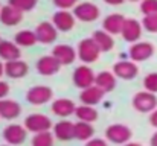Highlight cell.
I'll use <instances>...</instances> for the list:
<instances>
[{"label": "cell", "instance_id": "1", "mask_svg": "<svg viewBox=\"0 0 157 146\" xmlns=\"http://www.w3.org/2000/svg\"><path fill=\"white\" fill-rule=\"evenodd\" d=\"M76 53H78V58L84 64H92V62L98 61V58L101 55V49L98 47L95 40L90 37V38H84L78 43Z\"/></svg>", "mask_w": 157, "mask_h": 146}, {"label": "cell", "instance_id": "2", "mask_svg": "<svg viewBox=\"0 0 157 146\" xmlns=\"http://www.w3.org/2000/svg\"><path fill=\"white\" fill-rule=\"evenodd\" d=\"M95 79H96V75H95V72L87 64L78 66L73 70V75H72L73 85L76 88H81V90H86V88L93 87L95 85Z\"/></svg>", "mask_w": 157, "mask_h": 146}, {"label": "cell", "instance_id": "3", "mask_svg": "<svg viewBox=\"0 0 157 146\" xmlns=\"http://www.w3.org/2000/svg\"><path fill=\"white\" fill-rule=\"evenodd\" d=\"M25 128L29 131V133H34V134H40V133H46V131H51L52 128V120L49 116L46 114H40V113H34V114H29L26 119H25Z\"/></svg>", "mask_w": 157, "mask_h": 146}, {"label": "cell", "instance_id": "4", "mask_svg": "<svg viewBox=\"0 0 157 146\" xmlns=\"http://www.w3.org/2000/svg\"><path fill=\"white\" fill-rule=\"evenodd\" d=\"M131 105L136 111L139 113H153L154 110H157V97L154 93H150L147 90L144 92H137L133 100H131Z\"/></svg>", "mask_w": 157, "mask_h": 146}, {"label": "cell", "instance_id": "5", "mask_svg": "<svg viewBox=\"0 0 157 146\" xmlns=\"http://www.w3.org/2000/svg\"><path fill=\"white\" fill-rule=\"evenodd\" d=\"M131 136H133L131 129L127 125H122V123H113V125L107 126V129H105V139L110 143H114V145L128 143Z\"/></svg>", "mask_w": 157, "mask_h": 146}, {"label": "cell", "instance_id": "6", "mask_svg": "<svg viewBox=\"0 0 157 146\" xmlns=\"http://www.w3.org/2000/svg\"><path fill=\"white\" fill-rule=\"evenodd\" d=\"M3 140L11 146H18L23 145L28 136V129L25 128V125L20 123H9L8 126L3 128Z\"/></svg>", "mask_w": 157, "mask_h": 146}, {"label": "cell", "instance_id": "7", "mask_svg": "<svg viewBox=\"0 0 157 146\" xmlns=\"http://www.w3.org/2000/svg\"><path fill=\"white\" fill-rule=\"evenodd\" d=\"M53 97V92L48 85H34L26 92V100L31 105H44Z\"/></svg>", "mask_w": 157, "mask_h": 146}, {"label": "cell", "instance_id": "8", "mask_svg": "<svg viewBox=\"0 0 157 146\" xmlns=\"http://www.w3.org/2000/svg\"><path fill=\"white\" fill-rule=\"evenodd\" d=\"M99 12H101L99 8L95 3H92V2H82V3H78L73 8V15L79 21H86V23H90V21L98 20Z\"/></svg>", "mask_w": 157, "mask_h": 146}, {"label": "cell", "instance_id": "9", "mask_svg": "<svg viewBox=\"0 0 157 146\" xmlns=\"http://www.w3.org/2000/svg\"><path fill=\"white\" fill-rule=\"evenodd\" d=\"M153 55H154V44L150 41H137V43L131 44V47L128 50V56L134 62L147 61Z\"/></svg>", "mask_w": 157, "mask_h": 146}, {"label": "cell", "instance_id": "10", "mask_svg": "<svg viewBox=\"0 0 157 146\" xmlns=\"http://www.w3.org/2000/svg\"><path fill=\"white\" fill-rule=\"evenodd\" d=\"M113 73L116 78L124 81H131L139 75V67L134 61H117L113 66Z\"/></svg>", "mask_w": 157, "mask_h": 146}, {"label": "cell", "instance_id": "11", "mask_svg": "<svg viewBox=\"0 0 157 146\" xmlns=\"http://www.w3.org/2000/svg\"><path fill=\"white\" fill-rule=\"evenodd\" d=\"M35 69L43 76H52V75H56L59 72L61 64L53 55H44V56L38 58V61L35 64Z\"/></svg>", "mask_w": 157, "mask_h": 146}, {"label": "cell", "instance_id": "12", "mask_svg": "<svg viewBox=\"0 0 157 146\" xmlns=\"http://www.w3.org/2000/svg\"><path fill=\"white\" fill-rule=\"evenodd\" d=\"M75 18H76V17L73 15V12L59 9V11H56L52 15V23L58 31H61V32H69V31H72L73 26H75Z\"/></svg>", "mask_w": 157, "mask_h": 146}, {"label": "cell", "instance_id": "13", "mask_svg": "<svg viewBox=\"0 0 157 146\" xmlns=\"http://www.w3.org/2000/svg\"><path fill=\"white\" fill-rule=\"evenodd\" d=\"M35 35H37V40L41 44H51L58 37V29L51 21H41L35 28Z\"/></svg>", "mask_w": 157, "mask_h": 146}, {"label": "cell", "instance_id": "14", "mask_svg": "<svg viewBox=\"0 0 157 146\" xmlns=\"http://www.w3.org/2000/svg\"><path fill=\"white\" fill-rule=\"evenodd\" d=\"M121 35L128 43H137L142 35V23H139L136 18H127Z\"/></svg>", "mask_w": 157, "mask_h": 146}, {"label": "cell", "instance_id": "15", "mask_svg": "<svg viewBox=\"0 0 157 146\" xmlns=\"http://www.w3.org/2000/svg\"><path fill=\"white\" fill-rule=\"evenodd\" d=\"M29 73L28 62L17 59V61H8L5 62V75L11 79H21Z\"/></svg>", "mask_w": 157, "mask_h": 146}, {"label": "cell", "instance_id": "16", "mask_svg": "<svg viewBox=\"0 0 157 146\" xmlns=\"http://www.w3.org/2000/svg\"><path fill=\"white\" fill-rule=\"evenodd\" d=\"M125 20L127 18L122 14H110L102 21V29L105 32H108L110 35H119V34H122Z\"/></svg>", "mask_w": 157, "mask_h": 146}, {"label": "cell", "instance_id": "17", "mask_svg": "<svg viewBox=\"0 0 157 146\" xmlns=\"http://www.w3.org/2000/svg\"><path fill=\"white\" fill-rule=\"evenodd\" d=\"M53 136L61 142H69L75 139V123L70 120H59L53 125Z\"/></svg>", "mask_w": 157, "mask_h": 146}, {"label": "cell", "instance_id": "18", "mask_svg": "<svg viewBox=\"0 0 157 146\" xmlns=\"http://www.w3.org/2000/svg\"><path fill=\"white\" fill-rule=\"evenodd\" d=\"M52 55L59 61L61 66H69L75 61L78 53L70 44H56L52 49Z\"/></svg>", "mask_w": 157, "mask_h": 146}, {"label": "cell", "instance_id": "19", "mask_svg": "<svg viewBox=\"0 0 157 146\" xmlns=\"http://www.w3.org/2000/svg\"><path fill=\"white\" fill-rule=\"evenodd\" d=\"M51 110H52V113L55 116L66 119V117L75 114L76 105H75V102H73L72 99H66V97H64V99H56V100H53Z\"/></svg>", "mask_w": 157, "mask_h": 146}, {"label": "cell", "instance_id": "20", "mask_svg": "<svg viewBox=\"0 0 157 146\" xmlns=\"http://www.w3.org/2000/svg\"><path fill=\"white\" fill-rule=\"evenodd\" d=\"M21 107L17 100L12 99H2L0 100V117L5 120H14L20 116Z\"/></svg>", "mask_w": 157, "mask_h": 146}, {"label": "cell", "instance_id": "21", "mask_svg": "<svg viewBox=\"0 0 157 146\" xmlns=\"http://www.w3.org/2000/svg\"><path fill=\"white\" fill-rule=\"evenodd\" d=\"M21 56V50L14 41L8 40H0V59L8 62V61H17Z\"/></svg>", "mask_w": 157, "mask_h": 146}, {"label": "cell", "instance_id": "22", "mask_svg": "<svg viewBox=\"0 0 157 146\" xmlns=\"http://www.w3.org/2000/svg\"><path fill=\"white\" fill-rule=\"evenodd\" d=\"M23 20V12L17 11L15 8L6 5L0 9V21L5 26H17Z\"/></svg>", "mask_w": 157, "mask_h": 146}, {"label": "cell", "instance_id": "23", "mask_svg": "<svg viewBox=\"0 0 157 146\" xmlns=\"http://www.w3.org/2000/svg\"><path fill=\"white\" fill-rule=\"evenodd\" d=\"M104 95L105 93L101 90V88H98L96 85H93V87L86 88V90H82V92H81V95H79V100H81V103H82V105L95 107V105H98V103L102 100Z\"/></svg>", "mask_w": 157, "mask_h": 146}, {"label": "cell", "instance_id": "24", "mask_svg": "<svg viewBox=\"0 0 157 146\" xmlns=\"http://www.w3.org/2000/svg\"><path fill=\"white\" fill-rule=\"evenodd\" d=\"M95 85L98 88H101L104 93H110L116 88V76L114 73L108 72V70H104L101 73L96 75V79H95Z\"/></svg>", "mask_w": 157, "mask_h": 146}, {"label": "cell", "instance_id": "25", "mask_svg": "<svg viewBox=\"0 0 157 146\" xmlns=\"http://www.w3.org/2000/svg\"><path fill=\"white\" fill-rule=\"evenodd\" d=\"M92 38L95 40V43L98 44V47L101 49V52H110L114 46V40L113 35H110L108 32H105L104 29H98L93 32Z\"/></svg>", "mask_w": 157, "mask_h": 146}, {"label": "cell", "instance_id": "26", "mask_svg": "<svg viewBox=\"0 0 157 146\" xmlns=\"http://www.w3.org/2000/svg\"><path fill=\"white\" fill-rule=\"evenodd\" d=\"M37 35H35V31H29V29H23L20 32L15 34L14 37V43L18 46V47H31L37 43Z\"/></svg>", "mask_w": 157, "mask_h": 146}, {"label": "cell", "instance_id": "27", "mask_svg": "<svg viewBox=\"0 0 157 146\" xmlns=\"http://www.w3.org/2000/svg\"><path fill=\"white\" fill-rule=\"evenodd\" d=\"M75 116L79 122H87V123H93L98 120V110H95L93 107L90 105H79L76 107V111H75Z\"/></svg>", "mask_w": 157, "mask_h": 146}, {"label": "cell", "instance_id": "28", "mask_svg": "<svg viewBox=\"0 0 157 146\" xmlns=\"http://www.w3.org/2000/svg\"><path fill=\"white\" fill-rule=\"evenodd\" d=\"M95 134V128L92 123L87 122H76L75 123V139L79 142H89L90 139H93Z\"/></svg>", "mask_w": 157, "mask_h": 146}, {"label": "cell", "instance_id": "29", "mask_svg": "<svg viewBox=\"0 0 157 146\" xmlns=\"http://www.w3.org/2000/svg\"><path fill=\"white\" fill-rule=\"evenodd\" d=\"M53 136L51 131L46 133H40V134H34L31 145L32 146H53Z\"/></svg>", "mask_w": 157, "mask_h": 146}, {"label": "cell", "instance_id": "30", "mask_svg": "<svg viewBox=\"0 0 157 146\" xmlns=\"http://www.w3.org/2000/svg\"><path fill=\"white\" fill-rule=\"evenodd\" d=\"M8 5L20 12H28L37 6V0H8Z\"/></svg>", "mask_w": 157, "mask_h": 146}, {"label": "cell", "instance_id": "31", "mask_svg": "<svg viewBox=\"0 0 157 146\" xmlns=\"http://www.w3.org/2000/svg\"><path fill=\"white\" fill-rule=\"evenodd\" d=\"M144 87L147 92L150 93H157V72H153V73H148L145 78H144Z\"/></svg>", "mask_w": 157, "mask_h": 146}, {"label": "cell", "instance_id": "32", "mask_svg": "<svg viewBox=\"0 0 157 146\" xmlns=\"http://www.w3.org/2000/svg\"><path fill=\"white\" fill-rule=\"evenodd\" d=\"M142 26H144L148 32H151V34H157V14L144 15Z\"/></svg>", "mask_w": 157, "mask_h": 146}, {"label": "cell", "instance_id": "33", "mask_svg": "<svg viewBox=\"0 0 157 146\" xmlns=\"http://www.w3.org/2000/svg\"><path fill=\"white\" fill-rule=\"evenodd\" d=\"M140 12L144 15L157 14V0H142L140 2Z\"/></svg>", "mask_w": 157, "mask_h": 146}, {"label": "cell", "instance_id": "34", "mask_svg": "<svg viewBox=\"0 0 157 146\" xmlns=\"http://www.w3.org/2000/svg\"><path fill=\"white\" fill-rule=\"evenodd\" d=\"M76 2H78V0H53V5H55L56 8H59V9L67 11V9H70V8H75V6H76Z\"/></svg>", "mask_w": 157, "mask_h": 146}, {"label": "cell", "instance_id": "35", "mask_svg": "<svg viewBox=\"0 0 157 146\" xmlns=\"http://www.w3.org/2000/svg\"><path fill=\"white\" fill-rule=\"evenodd\" d=\"M9 95V84L5 81H0V100Z\"/></svg>", "mask_w": 157, "mask_h": 146}, {"label": "cell", "instance_id": "36", "mask_svg": "<svg viewBox=\"0 0 157 146\" xmlns=\"http://www.w3.org/2000/svg\"><path fill=\"white\" fill-rule=\"evenodd\" d=\"M84 146H108V145H107V142H105L104 139H96V137H93V139H90L89 142H86Z\"/></svg>", "mask_w": 157, "mask_h": 146}, {"label": "cell", "instance_id": "37", "mask_svg": "<svg viewBox=\"0 0 157 146\" xmlns=\"http://www.w3.org/2000/svg\"><path fill=\"white\" fill-rule=\"evenodd\" d=\"M148 122H150V125H151L153 128H156V129H157V110H154V111L150 114Z\"/></svg>", "mask_w": 157, "mask_h": 146}, {"label": "cell", "instance_id": "38", "mask_svg": "<svg viewBox=\"0 0 157 146\" xmlns=\"http://www.w3.org/2000/svg\"><path fill=\"white\" fill-rule=\"evenodd\" d=\"M107 5H111V6H119V5H122L125 0H104Z\"/></svg>", "mask_w": 157, "mask_h": 146}, {"label": "cell", "instance_id": "39", "mask_svg": "<svg viewBox=\"0 0 157 146\" xmlns=\"http://www.w3.org/2000/svg\"><path fill=\"white\" fill-rule=\"evenodd\" d=\"M150 146H157V131L151 136V139H150Z\"/></svg>", "mask_w": 157, "mask_h": 146}, {"label": "cell", "instance_id": "40", "mask_svg": "<svg viewBox=\"0 0 157 146\" xmlns=\"http://www.w3.org/2000/svg\"><path fill=\"white\" fill-rule=\"evenodd\" d=\"M3 75H5V64L0 61V78H2Z\"/></svg>", "mask_w": 157, "mask_h": 146}, {"label": "cell", "instance_id": "41", "mask_svg": "<svg viewBox=\"0 0 157 146\" xmlns=\"http://www.w3.org/2000/svg\"><path fill=\"white\" fill-rule=\"evenodd\" d=\"M124 146H142L140 143H136V142H128V143H125Z\"/></svg>", "mask_w": 157, "mask_h": 146}, {"label": "cell", "instance_id": "42", "mask_svg": "<svg viewBox=\"0 0 157 146\" xmlns=\"http://www.w3.org/2000/svg\"><path fill=\"white\" fill-rule=\"evenodd\" d=\"M130 2H139V0H130ZM140 2H142V0H140Z\"/></svg>", "mask_w": 157, "mask_h": 146}, {"label": "cell", "instance_id": "43", "mask_svg": "<svg viewBox=\"0 0 157 146\" xmlns=\"http://www.w3.org/2000/svg\"><path fill=\"white\" fill-rule=\"evenodd\" d=\"M0 9H2V6H0Z\"/></svg>", "mask_w": 157, "mask_h": 146}, {"label": "cell", "instance_id": "44", "mask_svg": "<svg viewBox=\"0 0 157 146\" xmlns=\"http://www.w3.org/2000/svg\"><path fill=\"white\" fill-rule=\"evenodd\" d=\"M5 146H6V145H5Z\"/></svg>", "mask_w": 157, "mask_h": 146}]
</instances>
